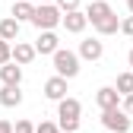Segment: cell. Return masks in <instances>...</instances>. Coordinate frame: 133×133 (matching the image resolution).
<instances>
[{
    "label": "cell",
    "mask_w": 133,
    "mask_h": 133,
    "mask_svg": "<svg viewBox=\"0 0 133 133\" xmlns=\"http://www.w3.org/2000/svg\"><path fill=\"white\" fill-rule=\"evenodd\" d=\"M79 114H82V105L76 102V98H70V95H63L60 102H57V127L63 130V133H73V130H79Z\"/></svg>",
    "instance_id": "6da1fadb"
},
{
    "label": "cell",
    "mask_w": 133,
    "mask_h": 133,
    "mask_svg": "<svg viewBox=\"0 0 133 133\" xmlns=\"http://www.w3.org/2000/svg\"><path fill=\"white\" fill-rule=\"evenodd\" d=\"M51 60H54V73L57 76H63V79L79 76V54L76 51H70V48H57V51L51 54Z\"/></svg>",
    "instance_id": "7a4b0ae2"
},
{
    "label": "cell",
    "mask_w": 133,
    "mask_h": 133,
    "mask_svg": "<svg viewBox=\"0 0 133 133\" xmlns=\"http://www.w3.org/2000/svg\"><path fill=\"white\" fill-rule=\"evenodd\" d=\"M60 10H57V3H35V13H32V25H35L38 32L41 29H57L60 25Z\"/></svg>",
    "instance_id": "3957f363"
},
{
    "label": "cell",
    "mask_w": 133,
    "mask_h": 133,
    "mask_svg": "<svg viewBox=\"0 0 133 133\" xmlns=\"http://www.w3.org/2000/svg\"><path fill=\"white\" fill-rule=\"evenodd\" d=\"M102 124H105V130L108 133H130V127H133V117L117 105V108H108V111H102Z\"/></svg>",
    "instance_id": "277c9868"
},
{
    "label": "cell",
    "mask_w": 133,
    "mask_h": 133,
    "mask_svg": "<svg viewBox=\"0 0 133 133\" xmlns=\"http://www.w3.org/2000/svg\"><path fill=\"white\" fill-rule=\"evenodd\" d=\"M60 25L70 32V35H79V32H86L89 19H86V13H82V10H66V13L60 16Z\"/></svg>",
    "instance_id": "5b68a950"
},
{
    "label": "cell",
    "mask_w": 133,
    "mask_h": 133,
    "mask_svg": "<svg viewBox=\"0 0 133 133\" xmlns=\"http://www.w3.org/2000/svg\"><path fill=\"white\" fill-rule=\"evenodd\" d=\"M35 57H38V54H35V44L19 41V38H16V44H10V60H16L19 66H29Z\"/></svg>",
    "instance_id": "8992f818"
},
{
    "label": "cell",
    "mask_w": 133,
    "mask_h": 133,
    "mask_svg": "<svg viewBox=\"0 0 133 133\" xmlns=\"http://www.w3.org/2000/svg\"><path fill=\"white\" fill-rule=\"evenodd\" d=\"M60 48V38L54 29H41L38 32V41H35V54H54Z\"/></svg>",
    "instance_id": "52a82bcc"
},
{
    "label": "cell",
    "mask_w": 133,
    "mask_h": 133,
    "mask_svg": "<svg viewBox=\"0 0 133 133\" xmlns=\"http://www.w3.org/2000/svg\"><path fill=\"white\" fill-rule=\"evenodd\" d=\"M105 54V44L98 38H82L79 41V60H102Z\"/></svg>",
    "instance_id": "ba28073f"
},
{
    "label": "cell",
    "mask_w": 133,
    "mask_h": 133,
    "mask_svg": "<svg viewBox=\"0 0 133 133\" xmlns=\"http://www.w3.org/2000/svg\"><path fill=\"white\" fill-rule=\"evenodd\" d=\"M95 105L102 108V111H108V108H117L121 105V92L114 89V86H102L95 92Z\"/></svg>",
    "instance_id": "9c48e42d"
},
{
    "label": "cell",
    "mask_w": 133,
    "mask_h": 133,
    "mask_svg": "<svg viewBox=\"0 0 133 133\" xmlns=\"http://www.w3.org/2000/svg\"><path fill=\"white\" fill-rule=\"evenodd\" d=\"M0 82H3V86H19V82H22V66L16 60L0 63Z\"/></svg>",
    "instance_id": "30bf717a"
},
{
    "label": "cell",
    "mask_w": 133,
    "mask_h": 133,
    "mask_svg": "<svg viewBox=\"0 0 133 133\" xmlns=\"http://www.w3.org/2000/svg\"><path fill=\"white\" fill-rule=\"evenodd\" d=\"M66 95V79L63 76H51V79H48L44 82V98H51V102H60V98Z\"/></svg>",
    "instance_id": "8fae6325"
},
{
    "label": "cell",
    "mask_w": 133,
    "mask_h": 133,
    "mask_svg": "<svg viewBox=\"0 0 133 133\" xmlns=\"http://www.w3.org/2000/svg\"><path fill=\"white\" fill-rule=\"evenodd\" d=\"M82 13H86V19L95 25L98 19H105V16H108V13H114V10H111V3H108V0H92V3L82 10Z\"/></svg>",
    "instance_id": "7c38bea8"
},
{
    "label": "cell",
    "mask_w": 133,
    "mask_h": 133,
    "mask_svg": "<svg viewBox=\"0 0 133 133\" xmlns=\"http://www.w3.org/2000/svg\"><path fill=\"white\" fill-rule=\"evenodd\" d=\"M92 29H95V32H98V35H102V38H105V35H114V32H117V29H121V19H117V13H108V16H105V19H98V22H95Z\"/></svg>",
    "instance_id": "4fadbf2b"
},
{
    "label": "cell",
    "mask_w": 133,
    "mask_h": 133,
    "mask_svg": "<svg viewBox=\"0 0 133 133\" xmlns=\"http://www.w3.org/2000/svg\"><path fill=\"white\" fill-rule=\"evenodd\" d=\"M0 105H3V108H19L22 105L19 86H3V89H0Z\"/></svg>",
    "instance_id": "5bb4252c"
},
{
    "label": "cell",
    "mask_w": 133,
    "mask_h": 133,
    "mask_svg": "<svg viewBox=\"0 0 133 133\" xmlns=\"http://www.w3.org/2000/svg\"><path fill=\"white\" fill-rule=\"evenodd\" d=\"M32 13H35V3H32V0H16L13 3V19L16 22H29Z\"/></svg>",
    "instance_id": "9a60e30c"
},
{
    "label": "cell",
    "mask_w": 133,
    "mask_h": 133,
    "mask_svg": "<svg viewBox=\"0 0 133 133\" xmlns=\"http://www.w3.org/2000/svg\"><path fill=\"white\" fill-rule=\"evenodd\" d=\"M0 38H3V41H16V38H19V22H16L13 19V16H6V19H0Z\"/></svg>",
    "instance_id": "2e32d148"
},
{
    "label": "cell",
    "mask_w": 133,
    "mask_h": 133,
    "mask_svg": "<svg viewBox=\"0 0 133 133\" xmlns=\"http://www.w3.org/2000/svg\"><path fill=\"white\" fill-rule=\"evenodd\" d=\"M114 89L121 92V98H124V95H130V92H133V70L121 73V76H117V82H114Z\"/></svg>",
    "instance_id": "e0dca14e"
},
{
    "label": "cell",
    "mask_w": 133,
    "mask_h": 133,
    "mask_svg": "<svg viewBox=\"0 0 133 133\" xmlns=\"http://www.w3.org/2000/svg\"><path fill=\"white\" fill-rule=\"evenodd\" d=\"M35 133H63L54 121H41V124H35Z\"/></svg>",
    "instance_id": "ac0fdd59"
},
{
    "label": "cell",
    "mask_w": 133,
    "mask_h": 133,
    "mask_svg": "<svg viewBox=\"0 0 133 133\" xmlns=\"http://www.w3.org/2000/svg\"><path fill=\"white\" fill-rule=\"evenodd\" d=\"M117 32H124L127 38H133V13H130V16H124V19H121V29H117Z\"/></svg>",
    "instance_id": "d6986e66"
},
{
    "label": "cell",
    "mask_w": 133,
    "mask_h": 133,
    "mask_svg": "<svg viewBox=\"0 0 133 133\" xmlns=\"http://www.w3.org/2000/svg\"><path fill=\"white\" fill-rule=\"evenodd\" d=\"M13 133H35V124H32V121H16Z\"/></svg>",
    "instance_id": "ffe728a7"
},
{
    "label": "cell",
    "mask_w": 133,
    "mask_h": 133,
    "mask_svg": "<svg viewBox=\"0 0 133 133\" xmlns=\"http://www.w3.org/2000/svg\"><path fill=\"white\" fill-rule=\"evenodd\" d=\"M54 3H57L60 13H66V10H79V0H54Z\"/></svg>",
    "instance_id": "44dd1931"
},
{
    "label": "cell",
    "mask_w": 133,
    "mask_h": 133,
    "mask_svg": "<svg viewBox=\"0 0 133 133\" xmlns=\"http://www.w3.org/2000/svg\"><path fill=\"white\" fill-rule=\"evenodd\" d=\"M6 60H10V41L0 38V63H6Z\"/></svg>",
    "instance_id": "7402d4cb"
},
{
    "label": "cell",
    "mask_w": 133,
    "mask_h": 133,
    "mask_svg": "<svg viewBox=\"0 0 133 133\" xmlns=\"http://www.w3.org/2000/svg\"><path fill=\"white\" fill-rule=\"evenodd\" d=\"M121 108H124V111L130 114V117H133V92H130V95H124V102H121Z\"/></svg>",
    "instance_id": "603a6c76"
},
{
    "label": "cell",
    "mask_w": 133,
    "mask_h": 133,
    "mask_svg": "<svg viewBox=\"0 0 133 133\" xmlns=\"http://www.w3.org/2000/svg\"><path fill=\"white\" fill-rule=\"evenodd\" d=\"M0 133H13V124L10 121H0Z\"/></svg>",
    "instance_id": "cb8c5ba5"
},
{
    "label": "cell",
    "mask_w": 133,
    "mask_h": 133,
    "mask_svg": "<svg viewBox=\"0 0 133 133\" xmlns=\"http://www.w3.org/2000/svg\"><path fill=\"white\" fill-rule=\"evenodd\" d=\"M127 60H130V66H133V48H130V54H127Z\"/></svg>",
    "instance_id": "d4e9b609"
},
{
    "label": "cell",
    "mask_w": 133,
    "mask_h": 133,
    "mask_svg": "<svg viewBox=\"0 0 133 133\" xmlns=\"http://www.w3.org/2000/svg\"><path fill=\"white\" fill-rule=\"evenodd\" d=\"M127 10H130V13H133V0H127Z\"/></svg>",
    "instance_id": "484cf974"
},
{
    "label": "cell",
    "mask_w": 133,
    "mask_h": 133,
    "mask_svg": "<svg viewBox=\"0 0 133 133\" xmlns=\"http://www.w3.org/2000/svg\"><path fill=\"white\" fill-rule=\"evenodd\" d=\"M35 3H54V0H35Z\"/></svg>",
    "instance_id": "4316f807"
},
{
    "label": "cell",
    "mask_w": 133,
    "mask_h": 133,
    "mask_svg": "<svg viewBox=\"0 0 133 133\" xmlns=\"http://www.w3.org/2000/svg\"><path fill=\"white\" fill-rule=\"evenodd\" d=\"M73 133H79V130H73Z\"/></svg>",
    "instance_id": "83f0119b"
}]
</instances>
